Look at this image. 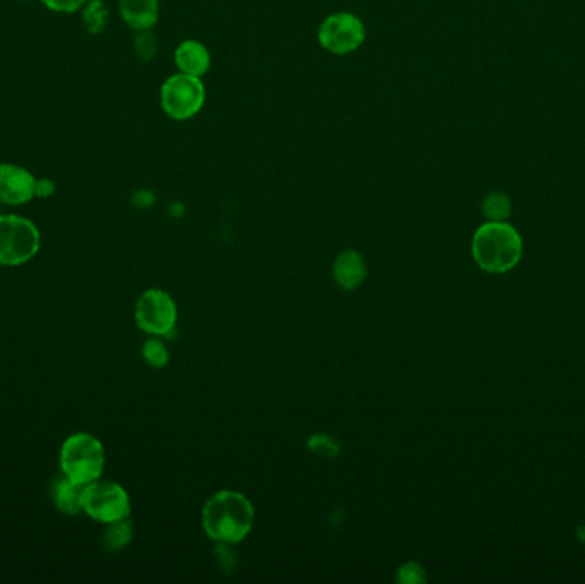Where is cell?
<instances>
[{"instance_id": "9a60e30c", "label": "cell", "mask_w": 585, "mask_h": 584, "mask_svg": "<svg viewBox=\"0 0 585 584\" xmlns=\"http://www.w3.org/2000/svg\"><path fill=\"white\" fill-rule=\"evenodd\" d=\"M83 23L91 35H100L108 23V7L103 0H89L84 4Z\"/></svg>"}, {"instance_id": "8fae6325", "label": "cell", "mask_w": 585, "mask_h": 584, "mask_svg": "<svg viewBox=\"0 0 585 584\" xmlns=\"http://www.w3.org/2000/svg\"><path fill=\"white\" fill-rule=\"evenodd\" d=\"M120 16L132 30L149 31L160 18L158 0H119Z\"/></svg>"}, {"instance_id": "d6986e66", "label": "cell", "mask_w": 585, "mask_h": 584, "mask_svg": "<svg viewBox=\"0 0 585 584\" xmlns=\"http://www.w3.org/2000/svg\"><path fill=\"white\" fill-rule=\"evenodd\" d=\"M397 581L399 583L418 584L425 583L426 576L423 567L416 562H408L404 566L399 567L397 571Z\"/></svg>"}, {"instance_id": "30bf717a", "label": "cell", "mask_w": 585, "mask_h": 584, "mask_svg": "<svg viewBox=\"0 0 585 584\" xmlns=\"http://www.w3.org/2000/svg\"><path fill=\"white\" fill-rule=\"evenodd\" d=\"M84 489L86 485L74 482L60 471V475H57L50 485V497L60 513L76 516L83 511Z\"/></svg>"}, {"instance_id": "52a82bcc", "label": "cell", "mask_w": 585, "mask_h": 584, "mask_svg": "<svg viewBox=\"0 0 585 584\" xmlns=\"http://www.w3.org/2000/svg\"><path fill=\"white\" fill-rule=\"evenodd\" d=\"M367 38L365 24L351 12L331 14L320 24L319 42L332 54L346 55L355 52Z\"/></svg>"}, {"instance_id": "6da1fadb", "label": "cell", "mask_w": 585, "mask_h": 584, "mask_svg": "<svg viewBox=\"0 0 585 584\" xmlns=\"http://www.w3.org/2000/svg\"><path fill=\"white\" fill-rule=\"evenodd\" d=\"M254 506L245 495L223 490L213 495L202 511L207 537L219 543H238L254 526Z\"/></svg>"}, {"instance_id": "e0dca14e", "label": "cell", "mask_w": 585, "mask_h": 584, "mask_svg": "<svg viewBox=\"0 0 585 584\" xmlns=\"http://www.w3.org/2000/svg\"><path fill=\"white\" fill-rule=\"evenodd\" d=\"M142 357L154 369H163L170 360V353H168V348L163 341L151 338L142 346Z\"/></svg>"}, {"instance_id": "ffe728a7", "label": "cell", "mask_w": 585, "mask_h": 584, "mask_svg": "<svg viewBox=\"0 0 585 584\" xmlns=\"http://www.w3.org/2000/svg\"><path fill=\"white\" fill-rule=\"evenodd\" d=\"M40 2L50 11L71 14V12L79 11L81 7H84L88 0H40Z\"/></svg>"}, {"instance_id": "7a4b0ae2", "label": "cell", "mask_w": 585, "mask_h": 584, "mask_svg": "<svg viewBox=\"0 0 585 584\" xmlns=\"http://www.w3.org/2000/svg\"><path fill=\"white\" fill-rule=\"evenodd\" d=\"M522 240L505 221H488L474 233L473 256L488 273H505L519 263Z\"/></svg>"}, {"instance_id": "44dd1931", "label": "cell", "mask_w": 585, "mask_h": 584, "mask_svg": "<svg viewBox=\"0 0 585 584\" xmlns=\"http://www.w3.org/2000/svg\"><path fill=\"white\" fill-rule=\"evenodd\" d=\"M141 33L136 42L137 54L141 55L142 59H151L156 52V40L146 31H141Z\"/></svg>"}, {"instance_id": "7402d4cb", "label": "cell", "mask_w": 585, "mask_h": 584, "mask_svg": "<svg viewBox=\"0 0 585 584\" xmlns=\"http://www.w3.org/2000/svg\"><path fill=\"white\" fill-rule=\"evenodd\" d=\"M55 191V185L52 180L42 179L36 182V196L48 197L52 196Z\"/></svg>"}, {"instance_id": "8992f818", "label": "cell", "mask_w": 585, "mask_h": 584, "mask_svg": "<svg viewBox=\"0 0 585 584\" xmlns=\"http://www.w3.org/2000/svg\"><path fill=\"white\" fill-rule=\"evenodd\" d=\"M83 511L89 518L105 525L129 518V494L119 483L96 480L84 489Z\"/></svg>"}, {"instance_id": "277c9868", "label": "cell", "mask_w": 585, "mask_h": 584, "mask_svg": "<svg viewBox=\"0 0 585 584\" xmlns=\"http://www.w3.org/2000/svg\"><path fill=\"white\" fill-rule=\"evenodd\" d=\"M42 237L33 221L18 215H0V266H21L40 251Z\"/></svg>"}, {"instance_id": "ac0fdd59", "label": "cell", "mask_w": 585, "mask_h": 584, "mask_svg": "<svg viewBox=\"0 0 585 584\" xmlns=\"http://www.w3.org/2000/svg\"><path fill=\"white\" fill-rule=\"evenodd\" d=\"M308 447L312 453L317 454L320 458H334L339 453V444L325 434H315V436L310 437Z\"/></svg>"}, {"instance_id": "9c48e42d", "label": "cell", "mask_w": 585, "mask_h": 584, "mask_svg": "<svg viewBox=\"0 0 585 584\" xmlns=\"http://www.w3.org/2000/svg\"><path fill=\"white\" fill-rule=\"evenodd\" d=\"M35 175L14 163H0V203L21 206L36 197Z\"/></svg>"}, {"instance_id": "7c38bea8", "label": "cell", "mask_w": 585, "mask_h": 584, "mask_svg": "<svg viewBox=\"0 0 585 584\" xmlns=\"http://www.w3.org/2000/svg\"><path fill=\"white\" fill-rule=\"evenodd\" d=\"M334 278L344 290H355L367 278V264L360 252L344 251L334 263Z\"/></svg>"}, {"instance_id": "5b68a950", "label": "cell", "mask_w": 585, "mask_h": 584, "mask_svg": "<svg viewBox=\"0 0 585 584\" xmlns=\"http://www.w3.org/2000/svg\"><path fill=\"white\" fill-rule=\"evenodd\" d=\"M206 102V90L201 78L189 74H175L161 86V107L168 117L189 120L201 112Z\"/></svg>"}, {"instance_id": "4fadbf2b", "label": "cell", "mask_w": 585, "mask_h": 584, "mask_svg": "<svg viewBox=\"0 0 585 584\" xmlns=\"http://www.w3.org/2000/svg\"><path fill=\"white\" fill-rule=\"evenodd\" d=\"M175 62L184 74L202 78L211 67V54L202 43L185 40L175 50Z\"/></svg>"}, {"instance_id": "5bb4252c", "label": "cell", "mask_w": 585, "mask_h": 584, "mask_svg": "<svg viewBox=\"0 0 585 584\" xmlns=\"http://www.w3.org/2000/svg\"><path fill=\"white\" fill-rule=\"evenodd\" d=\"M132 537H134V531H132L129 518L120 519L108 525L107 531L103 533V545L105 549L119 552L132 542Z\"/></svg>"}, {"instance_id": "2e32d148", "label": "cell", "mask_w": 585, "mask_h": 584, "mask_svg": "<svg viewBox=\"0 0 585 584\" xmlns=\"http://www.w3.org/2000/svg\"><path fill=\"white\" fill-rule=\"evenodd\" d=\"M510 208L512 206H510L509 196L503 194V192H493V194L486 197L485 203H483V213L490 221L507 220L510 215Z\"/></svg>"}, {"instance_id": "ba28073f", "label": "cell", "mask_w": 585, "mask_h": 584, "mask_svg": "<svg viewBox=\"0 0 585 584\" xmlns=\"http://www.w3.org/2000/svg\"><path fill=\"white\" fill-rule=\"evenodd\" d=\"M136 322L148 334L168 336L177 324V305L163 290H148L137 300Z\"/></svg>"}, {"instance_id": "3957f363", "label": "cell", "mask_w": 585, "mask_h": 584, "mask_svg": "<svg viewBox=\"0 0 585 584\" xmlns=\"http://www.w3.org/2000/svg\"><path fill=\"white\" fill-rule=\"evenodd\" d=\"M105 470V447L95 436L77 432L60 449V471L81 485L100 480Z\"/></svg>"}]
</instances>
